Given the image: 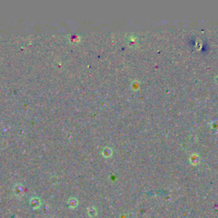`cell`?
Listing matches in <instances>:
<instances>
[{"instance_id":"obj_1","label":"cell","mask_w":218,"mask_h":218,"mask_svg":"<svg viewBox=\"0 0 218 218\" xmlns=\"http://www.w3.org/2000/svg\"><path fill=\"white\" fill-rule=\"evenodd\" d=\"M112 154H113V151L110 148H105L104 150H103V155L105 157H108H108H110L112 155Z\"/></svg>"},{"instance_id":"obj_2","label":"cell","mask_w":218,"mask_h":218,"mask_svg":"<svg viewBox=\"0 0 218 218\" xmlns=\"http://www.w3.org/2000/svg\"><path fill=\"white\" fill-rule=\"evenodd\" d=\"M199 160H200V158L196 154H194V155L191 156V162L193 164H197L199 162Z\"/></svg>"},{"instance_id":"obj_3","label":"cell","mask_w":218,"mask_h":218,"mask_svg":"<svg viewBox=\"0 0 218 218\" xmlns=\"http://www.w3.org/2000/svg\"><path fill=\"white\" fill-rule=\"evenodd\" d=\"M210 126L213 129H216L218 130V121H214L210 124Z\"/></svg>"}]
</instances>
